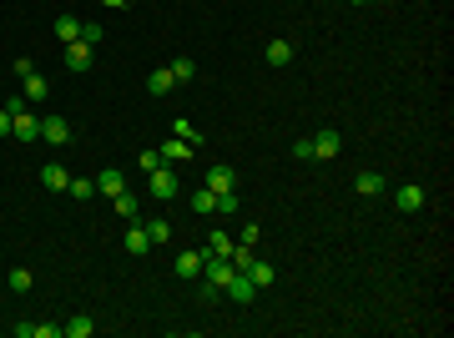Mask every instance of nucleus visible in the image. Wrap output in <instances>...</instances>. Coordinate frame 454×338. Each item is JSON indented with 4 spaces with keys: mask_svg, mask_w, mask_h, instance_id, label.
<instances>
[{
    "mask_svg": "<svg viewBox=\"0 0 454 338\" xmlns=\"http://www.w3.org/2000/svg\"><path fill=\"white\" fill-rule=\"evenodd\" d=\"M263 56H268V66H288L293 61V41H268Z\"/></svg>",
    "mask_w": 454,
    "mask_h": 338,
    "instance_id": "nucleus-12",
    "label": "nucleus"
},
{
    "mask_svg": "<svg viewBox=\"0 0 454 338\" xmlns=\"http://www.w3.org/2000/svg\"><path fill=\"white\" fill-rule=\"evenodd\" d=\"M394 202H399V212H419V207H424V187L409 182V187H399V197H394Z\"/></svg>",
    "mask_w": 454,
    "mask_h": 338,
    "instance_id": "nucleus-14",
    "label": "nucleus"
},
{
    "mask_svg": "<svg viewBox=\"0 0 454 338\" xmlns=\"http://www.w3.org/2000/svg\"><path fill=\"white\" fill-rule=\"evenodd\" d=\"M147 248H152V238H147V228H142V222H132V228H127V253H132V258H142Z\"/></svg>",
    "mask_w": 454,
    "mask_h": 338,
    "instance_id": "nucleus-13",
    "label": "nucleus"
},
{
    "mask_svg": "<svg viewBox=\"0 0 454 338\" xmlns=\"http://www.w3.org/2000/svg\"><path fill=\"white\" fill-rule=\"evenodd\" d=\"M6 111H11V117H21V111H31V101H26V91H16V96L6 101Z\"/></svg>",
    "mask_w": 454,
    "mask_h": 338,
    "instance_id": "nucleus-32",
    "label": "nucleus"
},
{
    "mask_svg": "<svg viewBox=\"0 0 454 338\" xmlns=\"http://www.w3.org/2000/svg\"><path fill=\"white\" fill-rule=\"evenodd\" d=\"M217 212H243V197H238V187H233V192H217Z\"/></svg>",
    "mask_w": 454,
    "mask_h": 338,
    "instance_id": "nucleus-29",
    "label": "nucleus"
},
{
    "mask_svg": "<svg viewBox=\"0 0 454 338\" xmlns=\"http://www.w3.org/2000/svg\"><path fill=\"white\" fill-rule=\"evenodd\" d=\"M147 91H152V96H167V91H177V76H172V66H157V71L147 76Z\"/></svg>",
    "mask_w": 454,
    "mask_h": 338,
    "instance_id": "nucleus-9",
    "label": "nucleus"
},
{
    "mask_svg": "<svg viewBox=\"0 0 454 338\" xmlns=\"http://www.w3.org/2000/svg\"><path fill=\"white\" fill-rule=\"evenodd\" d=\"M349 6H369V0H349Z\"/></svg>",
    "mask_w": 454,
    "mask_h": 338,
    "instance_id": "nucleus-38",
    "label": "nucleus"
},
{
    "mask_svg": "<svg viewBox=\"0 0 454 338\" xmlns=\"http://www.w3.org/2000/svg\"><path fill=\"white\" fill-rule=\"evenodd\" d=\"M137 167H142V172H157V167H162V152H157V147H147V152L137 157Z\"/></svg>",
    "mask_w": 454,
    "mask_h": 338,
    "instance_id": "nucleus-31",
    "label": "nucleus"
},
{
    "mask_svg": "<svg viewBox=\"0 0 454 338\" xmlns=\"http://www.w3.org/2000/svg\"><path fill=\"white\" fill-rule=\"evenodd\" d=\"M354 187H359V197H379V192H384V177H379V172H359Z\"/></svg>",
    "mask_w": 454,
    "mask_h": 338,
    "instance_id": "nucleus-20",
    "label": "nucleus"
},
{
    "mask_svg": "<svg viewBox=\"0 0 454 338\" xmlns=\"http://www.w3.org/2000/svg\"><path fill=\"white\" fill-rule=\"evenodd\" d=\"M248 278H253V288L263 293V288L273 283V268H268V263H253V268H248Z\"/></svg>",
    "mask_w": 454,
    "mask_h": 338,
    "instance_id": "nucleus-26",
    "label": "nucleus"
},
{
    "mask_svg": "<svg viewBox=\"0 0 454 338\" xmlns=\"http://www.w3.org/2000/svg\"><path fill=\"white\" fill-rule=\"evenodd\" d=\"M91 333H96L91 318H71V323H61V338H91Z\"/></svg>",
    "mask_w": 454,
    "mask_h": 338,
    "instance_id": "nucleus-22",
    "label": "nucleus"
},
{
    "mask_svg": "<svg viewBox=\"0 0 454 338\" xmlns=\"http://www.w3.org/2000/svg\"><path fill=\"white\" fill-rule=\"evenodd\" d=\"M147 192H152V202H172V197L182 192V182H177V172L157 167V172H147Z\"/></svg>",
    "mask_w": 454,
    "mask_h": 338,
    "instance_id": "nucleus-1",
    "label": "nucleus"
},
{
    "mask_svg": "<svg viewBox=\"0 0 454 338\" xmlns=\"http://www.w3.org/2000/svg\"><path fill=\"white\" fill-rule=\"evenodd\" d=\"M36 338H61V323H36Z\"/></svg>",
    "mask_w": 454,
    "mask_h": 338,
    "instance_id": "nucleus-35",
    "label": "nucleus"
},
{
    "mask_svg": "<svg viewBox=\"0 0 454 338\" xmlns=\"http://www.w3.org/2000/svg\"><path fill=\"white\" fill-rule=\"evenodd\" d=\"M308 142H313V157H318V162H333L338 152H344V137H338L333 127H323V132H318V137H308Z\"/></svg>",
    "mask_w": 454,
    "mask_h": 338,
    "instance_id": "nucleus-2",
    "label": "nucleus"
},
{
    "mask_svg": "<svg viewBox=\"0 0 454 338\" xmlns=\"http://www.w3.org/2000/svg\"><path fill=\"white\" fill-rule=\"evenodd\" d=\"M41 182H46L51 192H66L71 177H66V167H61V162H46V167H41Z\"/></svg>",
    "mask_w": 454,
    "mask_h": 338,
    "instance_id": "nucleus-11",
    "label": "nucleus"
},
{
    "mask_svg": "<svg viewBox=\"0 0 454 338\" xmlns=\"http://www.w3.org/2000/svg\"><path fill=\"white\" fill-rule=\"evenodd\" d=\"M192 212H197V217H202V212H217V192H212L207 182H202V187L192 192Z\"/></svg>",
    "mask_w": 454,
    "mask_h": 338,
    "instance_id": "nucleus-17",
    "label": "nucleus"
},
{
    "mask_svg": "<svg viewBox=\"0 0 454 338\" xmlns=\"http://www.w3.org/2000/svg\"><path fill=\"white\" fill-rule=\"evenodd\" d=\"M233 248H238V238H227V233H212L207 238V253L212 258H233Z\"/></svg>",
    "mask_w": 454,
    "mask_h": 338,
    "instance_id": "nucleus-19",
    "label": "nucleus"
},
{
    "mask_svg": "<svg viewBox=\"0 0 454 338\" xmlns=\"http://www.w3.org/2000/svg\"><path fill=\"white\" fill-rule=\"evenodd\" d=\"M192 152H197L192 142H182V137H172V142H167V147H162V162H182V157H192Z\"/></svg>",
    "mask_w": 454,
    "mask_h": 338,
    "instance_id": "nucleus-18",
    "label": "nucleus"
},
{
    "mask_svg": "<svg viewBox=\"0 0 454 338\" xmlns=\"http://www.w3.org/2000/svg\"><path fill=\"white\" fill-rule=\"evenodd\" d=\"M253 263H258V258H253V248H243V243H238V248H233V268H238V273H248Z\"/></svg>",
    "mask_w": 454,
    "mask_h": 338,
    "instance_id": "nucleus-30",
    "label": "nucleus"
},
{
    "mask_svg": "<svg viewBox=\"0 0 454 338\" xmlns=\"http://www.w3.org/2000/svg\"><path fill=\"white\" fill-rule=\"evenodd\" d=\"M66 192H71L76 202H86V197H96V177H71V182H66Z\"/></svg>",
    "mask_w": 454,
    "mask_h": 338,
    "instance_id": "nucleus-21",
    "label": "nucleus"
},
{
    "mask_svg": "<svg viewBox=\"0 0 454 338\" xmlns=\"http://www.w3.org/2000/svg\"><path fill=\"white\" fill-rule=\"evenodd\" d=\"M31 283H36L31 268H11V288H16V293H31Z\"/></svg>",
    "mask_w": 454,
    "mask_h": 338,
    "instance_id": "nucleus-28",
    "label": "nucleus"
},
{
    "mask_svg": "<svg viewBox=\"0 0 454 338\" xmlns=\"http://www.w3.org/2000/svg\"><path fill=\"white\" fill-rule=\"evenodd\" d=\"M21 81H26V86H21V91H26V101H31V106H36V101H46V96H51V81H46V76H41V71H31V76H21Z\"/></svg>",
    "mask_w": 454,
    "mask_h": 338,
    "instance_id": "nucleus-10",
    "label": "nucleus"
},
{
    "mask_svg": "<svg viewBox=\"0 0 454 338\" xmlns=\"http://www.w3.org/2000/svg\"><path fill=\"white\" fill-rule=\"evenodd\" d=\"M111 207H117L127 222H137V197H132V192H117V197H111Z\"/></svg>",
    "mask_w": 454,
    "mask_h": 338,
    "instance_id": "nucleus-25",
    "label": "nucleus"
},
{
    "mask_svg": "<svg viewBox=\"0 0 454 338\" xmlns=\"http://www.w3.org/2000/svg\"><path fill=\"white\" fill-rule=\"evenodd\" d=\"M379 6H389V0H379Z\"/></svg>",
    "mask_w": 454,
    "mask_h": 338,
    "instance_id": "nucleus-39",
    "label": "nucleus"
},
{
    "mask_svg": "<svg viewBox=\"0 0 454 338\" xmlns=\"http://www.w3.org/2000/svg\"><path fill=\"white\" fill-rule=\"evenodd\" d=\"M172 76H177V86H182V81H192V76H197V61H187V56H177V61H172Z\"/></svg>",
    "mask_w": 454,
    "mask_h": 338,
    "instance_id": "nucleus-27",
    "label": "nucleus"
},
{
    "mask_svg": "<svg viewBox=\"0 0 454 338\" xmlns=\"http://www.w3.org/2000/svg\"><path fill=\"white\" fill-rule=\"evenodd\" d=\"M11 127H16V117H11L6 106H0V137H11Z\"/></svg>",
    "mask_w": 454,
    "mask_h": 338,
    "instance_id": "nucleus-36",
    "label": "nucleus"
},
{
    "mask_svg": "<svg viewBox=\"0 0 454 338\" xmlns=\"http://www.w3.org/2000/svg\"><path fill=\"white\" fill-rule=\"evenodd\" d=\"M56 41H66V46L81 41V21L76 16H56Z\"/></svg>",
    "mask_w": 454,
    "mask_h": 338,
    "instance_id": "nucleus-16",
    "label": "nucleus"
},
{
    "mask_svg": "<svg viewBox=\"0 0 454 338\" xmlns=\"http://www.w3.org/2000/svg\"><path fill=\"white\" fill-rule=\"evenodd\" d=\"M293 157H298V162H313V142H308V137H303V142H293Z\"/></svg>",
    "mask_w": 454,
    "mask_h": 338,
    "instance_id": "nucleus-34",
    "label": "nucleus"
},
{
    "mask_svg": "<svg viewBox=\"0 0 454 338\" xmlns=\"http://www.w3.org/2000/svg\"><path fill=\"white\" fill-rule=\"evenodd\" d=\"M142 228H147L152 243H167V238H172V222H167V217H152V222H142Z\"/></svg>",
    "mask_w": 454,
    "mask_h": 338,
    "instance_id": "nucleus-23",
    "label": "nucleus"
},
{
    "mask_svg": "<svg viewBox=\"0 0 454 338\" xmlns=\"http://www.w3.org/2000/svg\"><path fill=\"white\" fill-rule=\"evenodd\" d=\"M172 132H177V137H182V142H192V147H197V152H202V132H197V127H192V122H187V117H177V122H172Z\"/></svg>",
    "mask_w": 454,
    "mask_h": 338,
    "instance_id": "nucleus-24",
    "label": "nucleus"
},
{
    "mask_svg": "<svg viewBox=\"0 0 454 338\" xmlns=\"http://www.w3.org/2000/svg\"><path fill=\"white\" fill-rule=\"evenodd\" d=\"M96 192H106V197H117V192H127V182H122V172H96Z\"/></svg>",
    "mask_w": 454,
    "mask_h": 338,
    "instance_id": "nucleus-15",
    "label": "nucleus"
},
{
    "mask_svg": "<svg viewBox=\"0 0 454 338\" xmlns=\"http://www.w3.org/2000/svg\"><path fill=\"white\" fill-rule=\"evenodd\" d=\"M81 41L96 46V41H101V26H96V21H81Z\"/></svg>",
    "mask_w": 454,
    "mask_h": 338,
    "instance_id": "nucleus-33",
    "label": "nucleus"
},
{
    "mask_svg": "<svg viewBox=\"0 0 454 338\" xmlns=\"http://www.w3.org/2000/svg\"><path fill=\"white\" fill-rule=\"evenodd\" d=\"M207 187H212V192H233V187H238V172H233L227 162H217V167H207Z\"/></svg>",
    "mask_w": 454,
    "mask_h": 338,
    "instance_id": "nucleus-7",
    "label": "nucleus"
},
{
    "mask_svg": "<svg viewBox=\"0 0 454 338\" xmlns=\"http://www.w3.org/2000/svg\"><path fill=\"white\" fill-rule=\"evenodd\" d=\"M11 137L16 142H41V117H36V111H21L16 127H11Z\"/></svg>",
    "mask_w": 454,
    "mask_h": 338,
    "instance_id": "nucleus-8",
    "label": "nucleus"
},
{
    "mask_svg": "<svg viewBox=\"0 0 454 338\" xmlns=\"http://www.w3.org/2000/svg\"><path fill=\"white\" fill-rule=\"evenodd\" d=\"M222 293L233 298V303H243V308H248V303L258 298V288H253V278H248V273H233V278H227V283H222Z\"/></svg>",
    "mask_w": 454,
    "mask_h": 338,
    "instance_id": "nucleus-3",
    "label": "nucleus"
},
{
    "mask_svg": "<svg viewBox=\"0 0 454 338\" xmlns=\"http://www.w3.org/2000/svg\"><path fill=\"white\" fill-rule=\"evenodd\" d=\"M91 61H96V56H91V46H86V41H71V46H66V71L86 76V71H91Z\"/></svg>",
    "mask_w": 454,
    "mask_h": 338,
    "instance_id": "nucleus-5",
    "label": "nucleus"
},
{
    "mask_svg": "<svg viewBox=\"0 0 454 338\" xmlns=\"http://www.w3.org/2000/svg\"><path fill=\"white\" fill-rule=\"evenodd\" d=\"M202 263H207V248L202 253H177V278H187V283H197V278H202Z\"/></svg>",
    "mask_w": 454,
    "mask_h": 338,
    "instance_id": "nucleus-6",
    "label": "nucleus"
},
{
    "mask_svg": "<svg viewBox=\"0 0 454 338\" xmlns=\"http://www.w3.org/2000/svg\"><path fill=\"white\" fill-rule=\"evenodd\" d=\"M41 142L66 147V142H71V122H66V117H41Z\"/></svg>",
    "mask_w": 454,
    "mask_h": 338,
    "instance_id": "nucleus-4",
    "label": "nucleus"
},
{
    "mask_svg": "<svg viewBox=\"0 0 454 338\" xmlns=\"http://www.w3.org/2000/svg\"><path fill=\"white\" fill-rule=\"evenodd\" d=\"M101 6H106V11H132L137 0H101Z\"/></svg>",
    "mask_w": 454,
    "mask_h": 338,
    "instance_id": "nucleus-37",
    "label": "nucleus"
}]
</instances>
